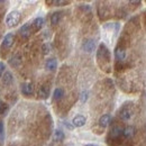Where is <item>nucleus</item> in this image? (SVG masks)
<instances>
[{"label": "nucleus", "mask_w": 146, "mask_h": 146, "mask_svg": "<svg viewBox=\"0 0 146 146\" xmlns=\"http://www.w3.org/2000/svg\"><path fill=\"white\" fill-rule=\"evenodd\" d=\"M96 48V42L92 38H88L82 43V50L87 53H92Z\"/></svg>", "instance_id": "nucleus-5"}, {"label": "nucleus", "mask_w": 146, "mask_h": 146, "mask_svg": "<svg viewBox=\"0 0 146 146\" xmlns=\"http://www.w3.org/2000/svg\"><path fill=\"white\" fill-rule=\"evenodd\" d=\"M86 146H99V145H96V144H87Z\"/></svg>", "instance_id": "nucleus-27"}, {"label": "nucleus", "mask_w": 146, "mask_h": 146, "mask_svg": "<svg viewBox=\"0 0 146 146\" xmlns=\"http://www.w3.org/2000/svg\"><path fill=\"white\" fill-rule=\"evenodd\" d=\"M88 96H89L88 91H82L81 94H80V100H81L82 102H86V101L88 100Z\"/></svg>", "instance_id": "nucleus-25"}, {"label": "nucleus", "mask_w": 146, "mask_h": 146, "mask_svg": "<svg viewBox=\"0 0 146 146\" xmlns=\"http://www.w3.org/2000/svg\"><path fill=\"white\" fill-rule=\"evenodd\" d=\"M54 139H55V141H57V142H61V141H63V139H64V133H63L62 130H60V129L55 130Z\"/></svg>", "instance_id": "nucleus-20"}, {"label": "nucleus", "mask_w": 146, "mask_h": 146, "mask_svg": "<svg viewBox=\"0 0 146 146\" xmlns=\"http://www.w3.org/2000/svg\"><path fill=\"white\" fill-rule=\"evenodd\" d=\"M9 63H10V65H11V66L18 68L19 65L21 64V57H20L19 55H15V56H13V57H11V60L9 61Z\"/></svg>", "instance_id": "nucleus-19"}, {"label": "nucleus", "mask_w": 146, "mask_h": 146, "mask_svg": "<svg viewBox=\"0 0 146 146\" xmlns=\"http://www.w3.org/2000/svg\"><path fill=\"white\" fill-rule=\"evenodd\" d=\"M111 123V115L109 113H105L99 118V126L102 128H106L109 126V124Z\"/></svg>", "instance_id": "nucleus-11"}, {"label": "nucleus", "mask_w": 146, "mask_h": 146, "mask_svg": "<svg viewBox=\"0 0 146 146\" xmlns=\"http://www.w3.org/2000/svg\"><path fill=\"white\" fill-rule=\"evenodd\" d=\"M20 90H21V93L25 94V96H31L34 93V86L29 82H25L21 84L20 87Z\"/></svg>", "instance_id": "nucleus-9"}, {"label": "nucleus", "mask_w": 146, "mask_h": 146, "mask_svg": "<svg viewBox=\"0 0 146 146\" xmlns=\"http://www.w3.org/2000/svg\"><path fill=\"white\" fill-rule=\"evenodd\" d=\"M38 96L42 99H46L50 96V87L47 84H43L38 90Z\"/></svg>", "instance_id": "nucleus-12"}, {"label": "nucleus", "mask_w": 146, "mask_h": 146, "mask_svg": "<svg viewBox=\"0 0 146 146\" xmlns=\"http://www.w3.org/2000/svg\"><path fill=\"white\" fill-rule=\"evenodd\" d=\"M32 32H33V29H32V24H29V23L24 24V25L20 27V29H19L20 36L24 37V38H28V37L31 36Z\"/></svg>", "instance_id": "nucleus-6"}, {"label": "nucleus", "mask_w": 146, "mask_h": 146, "mask_svg": "<svg viewBox=\"0 0 146 146\" xmlns=\"http://www.w3.org/2000/svg\"><path fill=\"white\" fill-rule=\"evenodd\" d=\"M134 112H135L134 104L127 102V104H125V105L120 108V110H119V117H120L121 120L127 121V120H129V119L134 116Z\"/></svg>", "instance_id": "nucleus-2"}, {"label": "nucleus", "mask_w": 146, "mask_h": 146, "mask_svg": "<svg viewBox=\"0 0 146 146\" xmlns=\"http://www.w3.org/2000/svg\"><path fill=\"white\" fill-rule=\"evenodd\" d=\"M45 68L48 71H55L56 68H57V61L55 58H48L45 63Z\"/></svg>", "instance_id": "nucleus-14"}, {"label": "nucleus", "mask_w": 146, "mask_h": 146, "mask_svg": "<svg viewBox=\"0 0 146 146\" xmlns=\"http://www.w3.org/2000/svg\"><path fill=\"white\" fill-rule=\"evenodd\" d=\"M135 135V127L134 126H126L124 128L123 137L124 138H131Z\"/></svg>", "instance_id": "nucleus-13"}, {"label": "nucleus", "mask_w": 146, "mask_h": 146, "mask_svg": "<svg viewBox=\"0 0 146 146\" xmlns=\"http://www.w3.org/2000/svg\"><path fill=\"white\" fill-rule=\"evenodd\" d=\"M63 96H64V90L62 88H56L54 90V93H53V99L55 101H58L63 98Z\"/></svg>", "instance_id": "nucleus-17"}, {"label": "nucleus", "mask_w": 146, "mask_h": 146, "mask_svg": "<svg viewBox=\"0 0 146 146\" xmlns=\"http://www.w3.org/2000/svg\"><path fill=\"white\" fill-rule=\"evenodd\" d=\"M123 133H124V128L121 126H115L110 130L109 138H111L112 141H117L123 137Z\"/></svg>", "instance_id": "nucleus-4"}, {"label": "nucleus", "mask_w": 146, "mask_h": 146, "mask_svg": "<svg viewBox=\"0 0 146 146\" xmlns=\"http://www.w3.org/2000/svg\"><path fill=\"white\" fill-rule=\"evenodd\" d=\"M42 50H43V53L44 54H48L50 51H51V45L48 43H45L43 46H42Z\"/></svg>", "instance_id": "nucleus-24"}, {"label": "nucleus", "mask_w": 146, "mask_h": 146, "mask_svg": "<svg viewBox=\"0 0 146 146\" xmlns=\"http://www.w3.org/2000/svg\"><path fill=\"white\" fill-rule=\"evenodd\" d=\"M86 121H87V118L83 115H76L75 117H73L72 125L74 127H82L84 126Z\"/></svg>", "instance_id": "nucleus-8"}, {"label": "nucleus", "mask_w": 146, "mask_h": 146, "mask_svg": "<svg viewBox=\"0 0 146 146\" xmlns=\"http://www.w3.org/2000/svg\"><path fill=\"white\" fill-rule=\"evenodd\" d=\"M5 70H6V65H5V63H3V62H0V76L3 74Z\"/></svg>", "instance_id": "nucleus-26"}, {"label": "nucleus", "mask_w": 146, "mask_h": 146, "mask_svg": "<svg viewBox=\"0 0 146 146\" xmlns=\"http://www.w3.org/2000/svg\"><path fill=\"white\" fill-rule=\"evenodd\" d=\"M47 3L54 5V6H65V5H69L70 1H64V0H53V1H47Z\"/></svg>", "instance_id": "nucleus-21"}, {"label": "nucleus", "mask_w": 146, "mask_h": 146, "mask_svg": "<svg viewBox=\"0 0 146 146\" xmlns=\"http://www.w3.org/2000/svg\"><path fill=\"white\" fill-rule=\"evenodd\" d=\"M14 40H15V36L13 33H8L6 34L3 37V40H2V47L5 48H10L14 44Z\"/></svg>", "instance_id": "nucleus-7"}, {"label": "nucleus", "mask_w": 146, "mask_h": 146, "mask_svg": "<svg viewBox=\"0 0 146 146\" xmlns=\"http://www.w3.org/2000/svg\"><path fill=\"white\" fill-rule=\"evenodd\" d=\"M13 81H14V76H13L11 73L10 72L3 73V75H2V83H3L5 86H9V84H11Z\"/></svg>", "instance_id": "nucleus-15"}, {"label": "nucleus", "mask_w": 146, "mask_h": 146, "mask_svg": "<svg viewBox=\"0 0 146 146\" xmlns=\"http://www.w3.org/2000/svg\"><path fill=\"white\" fill-rule=\"evenodd\" d=\"M8 111V106L0 100V115H5Z\"/></svg>", "instance_id": "nucleus-23"}, {"label": "nucleus", "mask_w": 146, "mask_h": 146, "mask_svg": "<svg viewBox=\"0 0 146 146\" xmlns=\"http://www.w3.org/2000/svg\"><path fill=\"white\" fill-rule=\"evenodd\" d=\"M97 60H98V63L101 64V68L104 69V63L109 65L110 63V52L108 50V47L101 43L98 47V51H97Z\"/></svg>", "instance_id": "nucleus-1"}, {"label": "nucleus", "mask_w": 146, "mask_h": 146, "mask_svg": "<svg viewBox=\"0 0 146 146\" xmlns=\"http://www.w3.org/2000/svg\"><path fill=\"white\" fill-rule=\"evenodd\" d=\"M5 141V127H3V123L0 120V144H2Z\"/></svg>", "instance_id": "nucleus-22"}, {"label": "nucleus", "mask_w": 146, "mask_h": 146, "mask_svg": "<svg viewBox=\"0 0 146 146\" xmlns=\"http://www.w3.org/2000/svg\"><path fill=\"white\" fill-rule=\"evenodd\" d=\"M20 21V13L17 10L10 11L6 17V24L8 27H15L17 26Z\"/></svg>", "instance_id": "nucleus-3"}, {"label": "nucleus", "mask_w": 146, "mask_h": 146, "mask_svg": "<svg viewBox=\"0 0 146 146\" xmlns=\"http://www.w3.org/2000/svg\"><path fill=\"white\" fill-rule=\"evenodd\" d=\"M62 18V13H60V11H56L54 13L52 16H51V23H52V25H57L58 23H60V20Z\"/></svg>", "instance_id": "nucleus-18"}, {"label": "nucleus", "mask_w": 146, "mask_h": 146, "mask_svg": "<svg viewBox=\"0 0 146 146\" xmlns=\"http://www.w3.org/2000/svg\"><path fill=\"white\" fill-rule=\"evenodd\" d=\"M115 57H116V60H118L120 62L125 61V58H126V51H125V48L123 46H117L116 47V50H115Z\"/></svg>", "instance_id": "nucleus-10"}, {"label": "nucleus", "mask_w": 146, "mask_h": 146, "mask_svg": "<svg viewBox=\"0 0 146 146\" xmlns=\"http://www.w3.org/2000/svg\"><path fill=\"white\" fill-rule=\"evenodd\" d=\"M44 26V18L43 17H37L33 21V27L35 28V31L42 29V27Z\"/></svg>", "instance_id": "nucleus-16"}]
</instances>
